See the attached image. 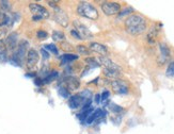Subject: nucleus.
Returning a JSON list of instances; mask_svg holds the SVG:
<instances>
[{"label": "nucleus", "instance_id": "f257e3e1", "mask_svg": "<svg viewBox=\"0 0 174 134\" xmlns=\"http://www.w3.org/2000/svg\"><path fill=\"white\" fill-rule=\"evenodd\" d=\"M124 27L127 33L130 35H140L146 31L148 25L145 18L140 14H133L128 16L124 21Z\"/></svg>", "mask_w": 174, "mask_h": 134}, {"label": "nucleus", "instance_id": "f03ea898", "mask_svg": "<svg viewBox=\"0 0 174 134\" xmlns=\"http://www.w3.org/2000/svg\"><path fill=\"white\" fill-rule=\"evenodd\" d=\"M77 13L82 17L96 20L98 18V11L94 6L88 2H80L77 6Z\"/></svg>", "mask_w": 174, "mask_h": 134}, {"label": "nucleus", "instance_id": "7ed1b4c3", "mask_svg": "<svg viewBox=\"0 0 174 134\" xmlns=\"http://www.w3.org/2000/svg\"><path fill=\"white\" fill-rule=\"evenodd\" d=\"M110 86L112 90L118 95H126L129 93V83L126 80L115 79L110 82Z\"/></svg>", "mask_w": 174, "mask_h": 134}, {"label": "nucleus", "instance_id": "20e7f679", "mask_svg": "<svg viewBox=\"0 0 174 134\" xmlns=\"http://www.w3.org/2000/svg\"><path fill=\"white\" fill-rule=\"evenodd\" d=\"M102 11L104 12V14L108 15V16L119 14L121 11V4L114 1H106L102 4Z\"/></svg>", "mask_w": 174, "mask_h": 134}, {"label": "nucleus", "instance_id": "39448f33", "mask_svg": "<svg viewBox=\"0 0 174 134\" xmlns=\"http://www.w3.org/2000/svg\"><path fill=\"white\" fill-rule=\"evenodd\" d=\"M55 19H56L57 23H59L61 27H63V28L67 27L68 23H70V19H68L67 14H66L62 9H60L59 6L55 9Z\"/></svg>", "mask_w": 174, "mask_h": 134}, {"label": "nucleus", "instance_id": "423d86ee", "mask_svg": "<svg viewBox=\"0 0 174 134\" xmlns=\"http://www.w3.org/2000/svg\"><path fill=\"white\" fill-rule=\"evenodd\" d=\"M73 25H74V29L79 33L81 39H88V38L92 37V33L90 32L88 28H87L83 23H80L79 20H77V19L74 20L73 21Z\"/></svg>", "mask_w": 174, "mask_h": 134}, {"label": "nucleus", "instance_id": "0eeeda50", "mask_svg": "<svg viewBox=\"0 0 174 134\" xmlns=\"http://www.w3.org/2000/svg\"><path fill=\"white\" fill-rule=\"evenodd\" d=\"M29 47V44L27 41H21L19 43V46H18L17 52L15 53L13 56V62H15L16 64H19L21 62V60L24 59V56H26V51L27 48Z\"/></svg>", "mask_w": 174, "mask_h": 134}, {"label": "nucleus", "instance_id": "6e6552de", "mask_svg": "<svg viewBox=\"0 0 174 134\" xmlns=\"http://www.w3.org/2000/svg\"><path fill=\"white\" fill-rule=\"evenodd\" d=\"M29 9L31 11V13H33L34 16H38L41 18H47L49 16V12L45 9L44 6L38 3H30Z\"/></svg>", "mask_w": 174, "mask_h": 134}, {"label": "nucleus", "instance_id": "1a4fd4ad", "mask_svg": "<svg viewBox=\"0 0 174 134\" xmlns=\"http://www.w3.org/2000/svg\"><path fill=\"white\" fill-rule=\"evenodd\" d=\"M99 62H100V64L104 66V68H106V69L116 70V71H121L122 70L121 67L119 66L118 64H115L114 62H112L108 56H100Z\"/></svg>", "mask_w": 174, "mask_h": 134}, {"label": "nucleus", "instance_id": "9d476101", "mask_svg": "<svg viewBox=\"0 0 174 134\" xmlns=\"http://www.w3.org/2000/svg\"><path fill=\"white\" fill-rule=\"evenodd\" d=\"M64 84L68 90H75L79 88L80 81H79V79L76 78V77L70 76L64 79Z\"/></svg>", "mask_w": 174, "mask_h": 134}, {"label": "nucleus", "instance_id": "9b49d317", "mask_svg": "<svg viewBox=\"0 0 174 134\" xmlns=\"http://www.w3.org/2000/svg\"><path fill=\"white\" fill-rule=\"evenodd\" d=\"M89 49L91 50V51H93V52L98 53L102 56H106L108 54L107 47L103 44H99V43H91L90 46H89Z\"/></svg>", "mask_w": 174, "mask_h": 134}, {"label": "nucleus", "instance_id": "f8f14e48", "mask_svg": "<svg viewBox=\"0 0 174 134\" xmlns=\"http://www.w3.org/2000/svg\"><path fill=\"white\" fill-rule=\"evenodd\" d=\"M38 61V53L36 50L30 49L27 53V65L28 67H33Z\"/></svg>", "mask_w": 174, "mask_h": 134}, {"label": "nucleus", "instance_id": "ddd939ff", "mask_svg": "<svg viewBox=\"0 0 174 134\" xmlns=\"http://www.w3.org/2000/svg\"><path fill=\"white\" fill-rule=\"evenodd\" d=\"M18 41V34L15 32H12L11 34L8 35V37L6 39V45L8 46L9 49H14L15 47L17 46Z\"/></svg>", "mask_w": 174, "mask_h": 134}, {"label": "nucleus", "instance_id": "4468645a", "mask_svg": "<svg viewBox=\"0 0 174 134\" xmlns=\"http://www.w3.org/2000/svg\"><path fill=\"white\" fill-rule=\"evenodd\" d=\"M83 98L80 95H74L68 99V105L71 109H78L83 102Z\"/></svg>", "mask_w": 174, "mask_h": 134}, {"label": "nucleus", "instance_id": "2eb2a0df", "mask_svg": "<svg viewBox=\"0 0 174 134\" xmlns=\"http://www.w3.org/2000/svg\"><path fill=\"white\" fill-rule=\"evenodd\" d=\"M159 50H160V54H161V56H162L161 63H165L169 59V56H170V48H169L168 45L165 44V43H160Z\"/></svg>", "mask_w": 174, "mask_h": 134}, {"label": "nucleus", "instance_id": "dca6fc26", "mask_svg": "<svg viewBox=\"0 0 174 134\" xmlns=\"http://www.w3.org/2000/svg\"><path fill=\"white\" fill-rule=\"evenodd\" d=\"M105 115V113H104V111L103 110H100V109H97L96 111H94L93 113L90 115V116L87 118V123L88 125H91V123H93L95 121V120L97 119V118H99V117H102V116H104Z\"/></svg>", "mask_w": 174, "mask_h": 134}, {"label": "nucleus", "instance_id": "f3484780", "mask_svg": "<svg viewBox=\"0 0 174 134\" xmlns=\"http://www.w3.org/2000/svg\"><path fill=\"white\" fill-rule=\"evenodd\" d=\"M104 75L107 77V78L110 79H120V76H121V71H116V70H110V69H106L104 68Z\"/></svg>", "mask_w": 174, "mask_h": 134}, {"label": "nucleus", "instance_id": "a211bd4d", "mask_svg": "<svg viewBox=\"0 0 174 134\" xmlns=\"http://www.w3.org/2000/svg\"><path fill=\"white\" fill-rule=\"evenodd\" d=\"M58 76H59V73L56 71V70H53V71H51L50 73H48L47 77L44 79V82L45 83H49V82L55 81V80L58 78Z\"/></svg>", "mask_w": 174, "mask_h": 134}, {"label": "nucleus", "instance_id": "6ab92c4d", "mask_svg": "<svg viewBox=\"0 0 174 134\" xmlns=\"http://www.w3.org/2000/svg\"><path fill=\"white\" fill-rule=\"evenodd\" d=\"M85 62L87 63L89 68H95V67H98L100 65L99 63L93 58H87L86 60H85Z\"/></svg>", "mask_w": 174, "mask_h": 134}, {"label": "nucleus", "instance_id": "aec40b11", "mask_svg": "<svg viewBox=\"0 0 174 134\" xmlns=\"http://www.w3.org/2000/svg\"><path fill=\"white\" fill-rule=\"evenodd\" d=\"M77 59H78V56H76V54H64L62 56V61L65 63H70V62L76 61Z\"/></svg>", "mask_w": 174, "mask_h": 134}, {"label": "nucleus", "instance_id": "412c9836", "mask_svg": "<svg viewBox=\"0 0 174 134\" xmlns=\"http://www.w3.org/2000/svg\"><path fill=\"white\" fill-rule=\"evenodd\" d=\"M109 110L110 111H112L113 113H120V112L123 111V108L122 106H120V105L115 104V103H113V102H111V103H109Z\"/></svg>", "mask_w": 174, "mask_h": 134}, {"label": "nucleus", "instance_id": "4be33fe9", "mask_svg": "<svg viewBox=\"0 0 174 134\" xmlns=\"http://www.w3.org/2000/svg\"><path fill=\"white\" fill-rule=\"evenodd\" d=\"M53 38L55 41H63L65 38V35L63 32H60V31H53Z\"/></svg>", "mask_w": 174, "mask_h": 134}, {"label": "nucleus", "instance_id": "5701e85b", "mask_svg": "<svg viewBox=\"0 0 174 134\" xmlns=\"http://www.w3.org/2000/svg\"><path fill=\"white\" fill-rule=\"evenodd\" d=\"M0 10H2L3 12L10 11V10H11V4H10L9 1L1 0V1H0Z\"/></svg>", "mask_w": 174, "mask_h": 134}, {"label": "nucleus", "instance_id": "b1692460", "mask_svg": "<svg viewBox=\"0 0 174 134\" xmlns=\"http://www.w3.org/2000/svg\"><path fill=\"white\" fill-rule=\"evenodd\" d=\"M167 76L168 77H172L174 78V61L171 62L170 64L168 65V68H167Z\"/></svg>", "mask_w": 174, "mask_h": 134}, {"label": "nucleus", "instance_id": "393cba45", "mask_svg": "<svg viewBox=\"0 0 174 134\" xmlns=\"http://www.w3.org/2000/svg\"><path fill=\"white\" fill-rule=\"evenodd\" d=\"M77 51L79 53H82V54H89V53H90L89 47L83 46V45H78V46H77Z\"/></svg>", "mask_w": 174, "mask_h": 134}, {"label": "nucleus", "instance_id": "a878e982", "mask_svg": "<svg viewBox=\"0 0 174 134\" xmlns=\"http://www.w3.org/2000/svg\"><path fill=\"white\" fill-rule=\"evenodd\" d=\"M58 92H59L60 96H62L63 98H67L70 96V92H68V90L66 87H59Z\"/></svg>", "mask_w": 174, "mask_h": 134}, {"label": "nucleus", "instance_id": "bb28decb", "mask_svg": "<svg viewBox=\"0 0 174 134\" xmlns=\"http://www.w3.org/2000/svg\"><path fill=\"white\" fill-rule=\"evenodd\" d=\"M45 50H49V51H51L53 53H55V54H58V49H57V47L55 46L53 44H49V45H46V46H44Z\"/></svg>", "mask_w": 174, "mask_h": 134}, {"label": "nucleus", "instance_id": "cd10ccee", "mask_svg": "<svg viewBox=\"0 0 174 134\" xmlns=\"http://www.w3.org/2000/svg\"><path fill=\"white\" fill-rule=\"evenodd\" d=\"M134 11H135V10H134L133 8L128 6V8H126L125 10L121 11V13H119V16L122 17V16H124V15H128V14H130V13H134Z\"/></svg>", "mask_w": 174, "mask_h": 134}, {"label": "nucleus", "instance_id": "c85d7f7f", "mask_svg": "<svg viewBox=\"0 0 174 134\" xmlns=\"http://www.w3.org/2000/svg\"><path fill=\"white\" fill-rule=\"evenodd\" d=\"M61 47H62V49L65 50V51H72L73 50V46L70 43H67V42H62L61 43Z\"/></svg>", "mask_w": 174, "mask_h": 134}, {"label": "nucleus", "instance_id": "c756f323", "mask_svg": "<svg viewBox=\"0 0 174 134\" xmlns=\"http://www.w3.org/2000/svg\"><path fill=\"white\" fill-rule=\"evenodd\" d=\"M36 35H38V37L40 38V39H45V38L47 37L48 34H47V32H45L43 30H40V31H38Z\"/></svg>", "mask_w": 174, "mask_h": 134}, {"label": "nucleus", "instance_id": "7c9ffc66", "mask_svg": "<svg viewBox=\"0 0 174 134\" xmlns=\"http://www.w3.org/2000/svg\"><path fill=\"white\" fill-rule=\"evenodd\" d=\"M110 96V92L109 90H104L103 94L100 95V98H102V101H106V100H108V98H109Z\"/></svg>", "mask_w": 174, "mask_h": 134}, {"label": "nucleus", "instance_id": "2f4dec72", "mask_svg": "<svg viewBox=\"0 0 174 134\" xmlns=\"http://www.w3.org/2000/svg\"><path fill=\"white\" fill-rule=\"evenodd\" d=\"M6 60H8V56H6V51H2L0 52V63H6Z\"/></svg>", "mask_w": 174, "mask_h": 134}, {"label": "nucleus", "instance_id": "473e14b6", "mask_svg": "<svg viewBox=\"0 0 174 134\" xmlns=\"http://www.w3.org/2000/svg\"><path fill=\"white\" fill-rule=\"evenodd\" d=\"M71 35H72V36H74L75 38H77V39H81V37H80L79 33L77 32V31H76L75 29L71 30Z\"/></svg>", "mask_w": 174, "mask_h": 134}, {"label": "nucleus", "instance_id": "72a5a7b5", "mask_svg": "<svg viewBox=\"0 0 174 134\" xmlns=\"http://www.w3.org/2000/svg\"><path fill=\"white\" fill-rule=\"evenodd\" d=\"M8 18V16H6V12H3L2 10H0V20H2V21H4Z\"/></svg>", "mask_w": 174, "mask_h": 134}, {"label": "nucleus", "instance_id": "f704fd0d", "mask_svg": "<svg viewBox=\"0 0 174 134\" xmlns=\"http://www.w3.org/2000/svg\"><path fill=\"white\" fill-rule=\"evenodd\" d=\"M6 50V42L0 39V52H2Z\"/></svg>", "mask_w": 174, "mask_h": 134}, {"label": "nucleus", "instance_id": "c9c22d12", "mask_svg": "<svg viewBox=\"0 0 174 134\" xmlns=\"http://www.w3.org/2000/svg\"><path fill=\"white\" fill-rule=\"evenodd\" d=\"M41 52H42V54H43V58H44V59H49V53H48L47 51L44 49V48L41 50Z\"/></svg>", "mask_w": 174, "mask_h": 134}, {"label": "nucleus", "instance_id": "e433bc0d", "mask_svg": "<svg viewBox=\"0 0 174 134\" xmlns=\"http://www.w3.org/2000/svg\"><path fill=\"white\" fill-rule=\"evenodd\" d=\"M48 4H49L50 6L55 8V9H56V8H58V6H57V4H58V2H57V1H48Z\"/></svg>", "mask_w": 174, "mask_h": 134}, {"label": "nucleus", "instance_id": "4c0bfd02", "mask_svg": "<svg viewBox=\"0 0 174 134\" xmlns=\"http://www.w3.org/2000/svg\"><path fill=\"white\" fill-rule=\"evenodd\" d=\"M95 101H96V103H99L100 101H102V98H100V95L99 94H97V95H96V96H95Z\"/></svg>", "mask_w": 174, "mask_h": 134}, {"label": "nucleus", "instance_id": "58836bf2", "mask_svg": "<svg viewBox=\"0 0 174 134\" xmlns=\"http://www.w3.org/2000/svg\"><path fill=\"white\" fill-rule=\"evenodd\" d=\"M40 19H42V18L38 17V16H33V20H40Z\"/></svg>", "mask_w": 174, "mask_h": 134}, {"label": "nucleus", "instance_id": "ea45409f", "mask_svg": "<svg viewBox=\"0 0 174 134\" xmlns=\"http://www.w3.org/2000/svg\"><path fill=\"white\" fill-rule=\"evenodd\" d=\"M3 33H4V31H2V30H0V36H1V35H2Z\"/></svg>", "mask_w": 174, "mask_h": 134}]
</instances>
